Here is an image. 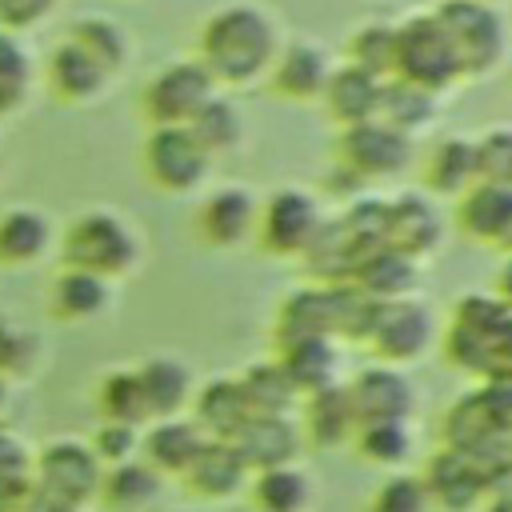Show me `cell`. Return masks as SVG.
Here are the masks:
<instances>
[{
    "label": "cell",
    "instance_id": "4316f807",
    "mask_svg": "<svg viewBox=\"0 0 512 512\" xmlns=\"http://www.w3.org/2000/svg\"><path fill=\"white\" fill-rule=\"evenodd\" d=\"M136 376H140V392H144V404H148L152 420H168L192 400V372L172 356L144 360L136 368Z\"/></svg>",
    "mask_w": 512,
    "mask_h": 512
},
{
    "label": "cell",
    "instance_id": "44dd1931",
    "mask_svg": "<svg viewBox=\"0 0 512 512\" xmlns=\"http://www.w3.org/2000/svg\"><path fill=\"white\" fill-rule=\"evenodd\" d=\"M148 464L156 472H184L200 460V452L208 448V432L196 424V420H184V416H168V420H152L148 436L140 440Z\"/></svg>",
    "mask_w": 512,
    "mask_h": 512
},
{
    "label": "cell",
    "instance_id": "ffe728a7",
    "mask_svg": "<svg viewBox=\"0 0 512 512\" xmlns=\"http://www.w3.org/2000/svg\"><path fill=\"white\" fill-rule=\"evenodd\" d=\"M380 92H384V80H376L372 72L356 68V64H336L332 68V80L324 88V112L340 124V128H356V124H368L376 120L380 112Z\"/></svg>",
    "mask_w": 512,
    "mask_h": 512
},
{
    "label": "cell",
    "instance_id": "ba28073f",
    "mask_svg": "<svg viewBox=\"0 0 512 512\" xmlns=\"http://www.w3.org/2000/svg\"><path fill=\"white\" fill-rule=\"evenodd\" d=\"M376 356L380 364H412L428 352L432 344V312L420 304V300H372L368 308V320L360 328V336Z\"/></svg>",
    "mask_w": 512,
    "mask_h": 512
},
{
    "label": "cell",
    "instance_id": "11a10c76",
    "mask_svg": "<svg viewBox=\"0 0 512 512\" xmlns=\"http://www.w3.org/2000/svg\"><path fill=\"white\" fill-rule=\"evenodd\" d=\"M4 396H8V380L0 376V408H4Z\"/></svg>",
    "mask_w": 512,
    "mask_h": 512
},
{
    "label": "cell",
    "instance_id": "f907efd6",
    "mask_svg": "<svg viewBox=\"0 0 512 512\" xmlns=\"http://www.w3.org/2000/svg\"><path fill=\"white\" fill-rule=\"evenodd\" d=\"M24 96H28V88H12V84H0V120H4V116H12V112L24 104Z\"/></svg>",
    "mask_w": 512,
    "mask_h": 512
},
{
    "label": "cell",
    "instance_id": "e0dca14e",
    "mask_svg": "<svg viewBox=\"0 0 512 512\" xmlns=\"http://www.w3.org/2000/svg\"><path fill=\"white\" fill-rule=\"evenodd\" d=\"M384 232H388V248L408 256V260H424L440 236V212L424 192H400L392 200H384Z\"/></svg>",
    "mask_w": 512,
    "mask_h": 512
},
{
    "label": "cell",
    "instance_id": "bcb514c9",
    "mask_svg": "<svg viewBox=\"0 0 512 512\" xmlns=\"http://www.w3.org/2000/svg\"><path fill=\"white\" fill-rule=\"evenodd\" d=\"M140 448V428L136 424H116V420H104L92 436V452L96 460H112V464H124L132 460V452Z\"/></svg>",
    "mask_w": 512,
    "mask_h": 512
},
{
    "label": "cell",
    "instance_id": "cb8c5ba5",
    "mask_svg": "<svg viewBox=\"0 0 512 512\" xmlns=\"http://www.w3.org/2000/svg\"><path fill=\"white\" fill-rule=\"evenodd\" d=\"M52 244V220L32 208V204H16L0 212V264L8 268H24L36 264Z\"/></svg>",
    "mask_w": 512,
    "mask_h": 512
},
{
    "label": "cell",
    "instance_id": "7c38bea8",
    "mask_svg": "<svg viewBox=\"0 0 512 512\" xmlns=\"http://www.w3.org/2000/svg\"><path fill=\"white\" fill-rule=\"evenodd\" d=\"M100 484H104V476H100V460H96L92 444L72 440V436L44 444V452L32 464V488L68 508H80L84 500H92L100 492Z\"/></svg>",
    "mask_w": 512,
    "mask_h": 512
},
{
    "label": "cell",
    "instance_id": "277c9868",
    "mask_svg": "<svg viewBox=\"0 0 512 512\" xmlns=\"http://www.w3.org/2000/svg\"><path fill=\"white\" fill-rule=\"evenodd\" d=\"M432 16H436V24L444 28V36L452 44L460 80H480L504 60L508 24H504V12L496 4H484V0H436Z\"/></svg>",
    "mask_w": 512,
    "mask_h": 512
},
{
    "label": "cell",
    "instance_id": "603a6c76",
    "mask_svg": "<svg viewBox=\"0 0 512 512\" xmlns=\"http://www.w3.org/2000/svg\"><path fill=\"white\" fill-rule=\"evenodd\" d=\"M280 364L292 376V384L300 388V396L340 384L336 380L340 352H336V340L332 336H296V340H284L280 344Z\"/></svg>",
    "mask_w": 512,
    "mask_h": 512
},
{
    "label": "cell",
    "instance_id": "9f6ffc18",
    "mask_svg": "<svg viewBox=\"0 0 512 512\" xmlns=\"http://www.w3.org/2000/svg\"><path fill=\"white\" fill-rule=\"evenodd\" d=\"M484 4H496V8H500V0H484Z\"/></svg>",
    "mask_w": 512,
    "mask_h": 512
},
{
    "label": "cell",
    "instance_id": "8fae6325",
    "mask_svg": "<svg viewBox=\"0 0 512 512\" xmlns=\"http://www.w3.org/2000/svg\"><path fill=\"white\" fill-rule=\"evenodd\" d=\"M140 164L152 188L160 192H196L208 184L212 156L188 128H152L140 148Z\"/></svg>",
    "mask_w": 512,
    "mask_h": 512
},
{
    "label": "cell",
    "instance_id": "f5cc1de1",
    "mask_svg": "<svg viewBox=\"0 0 512 512\" xmlns=\"http://www.w3.org/2000/svg\"><path fill=\"white\" fill-rule=\"evenodd\" d=\"M504 256H512V220H508V228H504V236H500V244H496Z\"/></svg>",
    "mask_w": 512,
    "mask_h": 512
},
{
    "label": "cell",
    "instance_id": "83f0119b",
    "mask_svg": "<svg viewBox=\"0 0 512 512\" xmlns=\"http://www.w3.org/2000/svg\"><path fill=\"white\" fill-rule=\"evenodd\" d=\"M436 116H440V96L436 92H424V88H416L408 80H396V76L384 80L376 120H384L388 128H396V132H404V136L416 140V132L432 128Z\"/></svg>",
    "mask_w": 512,
    "mask_h": 512
},
{
    "label": "cell",
    "instance_id": "2e32d148",
    "mask_svg": "<svg viewBox=\"0 0 512 512\" xmlns=\"http://www.w3.org/2000/svg\"><path fill=\"white\" fill-rule=\"evenodd\" d=\"M256 216L260 204L252 196V188L244 184H224L216 192H208L196 208V232L204 244L212 248H236L256 232Z\"/></svg>",
    "mask_w": 512,
    "mask_h": 512
},
{
    "label": "cell",
    "instance_id": "9a60e30c",
    "mask_svg": "<svg viewBox=\"0 0 512 512\" xmlns=\"http://www.w3.org/2000/svg\"><path fill=\"white\" fill-rule=\"evenodd\" d=\"M332 56H328V48L320 44V40H288V44H280V52H276V60H272V68H268V88L280 96V100H288V104H300V100H320L324 96V88H328V80H332Z\"/></svg>",
    "mask_w": 512,
    "mask_h": 512
},
{
    "label": "cell",
    "instance_id": "ab89813d",
    "mask_svg": "<svg viewBox=\"0 0 512 512\" xmlns=\"http://www.w3.org/2000/svg\"><path fill=\"white\" fill-rule=\"evenodd\" d=\"M160 472L152 464H140V460H124V464H112V472L104 476L100 492L108 504L116 508H144L152 496H156V484Z\"/></svg>",
    "mask_w": 512,
    "mask_h": 512
},
{
    "label": "cell",
    "instance_id": "d6a6232c",
    "mask_svg": "<svg viewBox=\"0 0 512 512\" xmlns=\"http://www.w3.org/2000/svg\"><path fill=\"white\" fill-rule=\"evenodd\" d=\"M484 484H488V476H484L468 456L444 448V452L432 460L424 488H428L432 500H440V504H448V508H464V504H472V500L484 492Z\"/></svg>",
    "mask_w": 512,
    "mask_h": 512
},
{
    "label": "cell",
    "instance_id": "d6986e66",
    "mask_svg": "<svg viewBox=\"0 0 512 512\" xmlns=\"http://www.w3.org/2000/svg\"><path fill=\"white\" fill-rule=\"evenodd\" d=\"M44 76H48L52 96L64 100V104H88V100H96V96L108 88V80H112V76H108L80 44H72L68 36L52 44Z\"/></svg>",
    "mask_w": 512,
    "mask_h": 512
},
{
    "label": "cell",
    "instance_id": "f6af8a7d",
    "mask_svg": "<svg viewBox=\"0 0 512 512\" xmlns=\"http://www.w3.org/2000/svg\"><path fill=\"white\" fill-rule=\"evenodd\" d=\"M428 504H432V496L416 476H396L380 488L372 512H428Z\"/></svg>",
    "mask_w": 512,
    "mask_h": 512
},
{
    "label": "cell",
    "instance_id": "52a82bcc",
    "mask_svg": "<svg viewBox=\"0 0 512 512\" xmlns=\"http://www.w3.org/2000/svg\"><path fill=\"white\" fill-rule=\"evenodd\" d=\"M212 96H220V84L212 80V72L196 56H184V60H168L144 84L140 112L152 128H188Z\"/></svg>",
    "mask_w": 512,
    "mask_h": 512
},
{
    "label": "cell",
    "instance_id": "ac0fdd59",
    "mask_svg": "<svg viewBox=\"0 0 512 512\" xmlns=\"http://www.w3.org/2000/svg\"><path fill=\"white\" fill-rule=\"evenodd\" d=\"M228 444L236 448L248 472H268V468L292 464L300 448V424L292 416H252Z\"/></svg>",
    "mask_w": 512,
    "mask_h": 512
},
{
    "label": "cell",
    "instance_id": "6da1fadb",
    "mask_svg": "<svg viewBox=\"0 0 512 512\" xmlns=\"http://www.w3.org/2000/svg\"><path fill=\"white\" fill-rule=\"evenodd\" d=\"M276 52H280V28L272 12H264L252 0L216 8L196 36V60L212 72L216 84H228V88L264 80Z\"/></svg>",
    "mask_w": 512,
    "mask_h": 512
},
{
    "label": "cell",
    "instance_id": "30bf717a",
    "mask_svg": "<svg viewBox=\"0 0 512 512\" xmlns=\"http://www.w3.org/2000/svg\"><path fill=\"white\" fill-rule=\"evenodd\" d=\"M336 164L364 180H392L416 160V140L388 128L384 120H368L356 128H340L336 136Z\"/></svg>",
    "mask_w": 512,
    "mask_h": 512
},
{
    "label": "cell",
    "instance_id": "7402d4cb",
    "mask_svg": "<svg viewBox=\"0 0 512 512\" xmlns=\"http://www.w3.org/2000/svg\"><path fill=\"white\" fill-rule=\"evenodd\" d=\"M424 188L432 196H464L472 184H480V172H476V140L472 136H440L424 160V172H420Z\"/></svg>",
    "mask_w": 512,
    "mask_h": 512
},
{
    "label": "cell",
    "instance_id": "836d02e7",
    "mask_svg": "<svg viewBox=\"0 0 512 512\" xmlns=\"http://www.w3.org/2000/svg\"><path fill=\"white\" fill-rule=\"evenodd\" d=\"M356 428L352 416V400H348V384H332L320 392L304 396V432L316 444H336Z\"/></svg>",
    "mask_w": 512,
    "mask_h": 512
},
{
    "label": "cell",
    "instance_id": "ee69618b",
    "mask_svg": "<svg viewBox=\"0 0 512 512\" xmlns=\"http://www.w3.org/2000/svg\"><path fill=\"white\" fill-rule=\"evenodd\" d=\"M408 428L404 424H372V428H360V448L364 456L380 460V464H396L408 456Z\"/></svg>",
    "mask_w": 512,
    "mask_h": 512
},
{
    "label": "cell",
    "instance_id": "1f68e13d",
    "mask_svg": "<svg viewBox=\"0 0 512 512\" xmlns=\"http://www.w3.org/2000/svg\"><path fill=\"white\" fill-rule=\"evenodd\" d=\"M240 388H244V400H248L252 416H292V408L304 400L280 360L252 364L240 376Z\"/></svg>",
    "mask_w": 512,
    "mask_h": 512
},
{
    "label": "cell",
    "instance_id": "f546056e",
    "mask_svg": "<svg viewBox=\"0 0 512 512\" xmlns=\"http://www.w3.org/2000/svg\"><path fill=\"white\" fill-rule=\"evenodd\" d=\"M360 296H368V300H408V292L416 288V260H408V256H400V252H392V248H380L376 256H368L360 268H356V276L348 280Z\"/></svg>",
    "mask_w": 512,
    "mask_h": 512
},
{
    "label": "cell",
    "instance_id": "816d5d0a",
    "mask_svg": "<svg viewBox=\"0 0 512 512\" xmlns=\"http://www.w3.org/2000/svg\"><path fill=\"white\" fill-rule=\"evenodd\" d=\"M492 296L512 308V256H504V264H500V272H496V292H492Z\"/></svg>",
    "mask_w": 512,
    "mask_h": 512
},
{
    "label": "cell",
    "instance_id": "60d3db41",
    "mask_svg": "<svg viewBox=\"0 0 512 512\" xmlns=\"http://www.w3.org/2000/svg\"><path fill=\"white\" fill-rule=\"evenodd\" d=\"M32 496V460L20 440L0 432V512H16Z\"/></svg>",
    "mask_w": 512,
    "mask_h": 512
},
{
    "label": "cell",
    "instance_id": "8d00e7d4",
    "mask_svg": "<svg viewBox=\"0 0 512 512\" xmlns=\"http://www.w3.org/2000/svg\"><path fill=\"white\" fill-rule=\"evenodd\" d=\"M348 64L372 72L376 80H392L396 64V24L392 20H368L348 40Z\"/></svg>",
    "mask_w": 512,
    "mask_h": 512
},
{
    "label": "cell",
    "instance_id": "f1b7e54d",
    "mask_svg": "<svg viewBox=\"0 0 512 512\" xmlns=\"http://www.w3.org/2000/svg\"><path fill=\"white\" fill-rule=\"evenodd\" d=\"M64 36H68L72 44H80V48H84L108 76L124 72V64H128V56H132V44H128L124 24L112 20V16H100V12H92V16H76V20L64 28Z\"/></svg>",
    "mask_w": 512,
    "mask_h": 512
},
{
    "label": "cell",
    "instance_id": "74e56055",
    "mask_svg": "<svg viewBox=\"0 0 512 512\" xmlns=\"http://www.w3.org/2000/svg\"><path fill=\"white\" fill-rule=\"evenodd\" d=\"M96 400H100L104 420H116V424H136V428H140L144 420H152V416H148V404H144V392H140V376H136V368L108 372V376L100 380Z\"/></svg>",
    "mask_w": 512,
    "mask_h": 512
},
{
    "label": "cell",
    "instance_id": "d590c367",
    "mask_svg": "<svg viewBox=\"0 0 512 512\" xmlns=\"http://www.w3.org/2000/svg\"><path fill=\"white\" fill-rule=\"evenodd\" d=\"M188 132L200 140V148L216 160V156H228V152H236L240 148V140H244V112L228 100V96H212L204 108H200V116L188 124Z\"/></svg>",
    "mask_w": 512,
    "mask_h": 512
},
{
    "label": "cell",
    "instance_id": "9c48e42d",
    "mask_svg": "<svg viewBox=\"0 0 512 512\" xmlns=\"http://www.w3.org/2000/svg\"><path fill=\"white\" fill-rule=\"evenodd\" d=\"M512 308L496 296H464L452 312L448 336H444V352L456 368L484 376L492 364V352L500 344V332L508 328Z\"/></svg>",
    "mask_w": 512,
    "mask_h": 512
},
{
    "label": "cell",
    "instance_id": "c3c4849f",
    "mask_svg": "<svg viewBox=\"0 0 512 512\" xmlns=\"http://www.w3.org/2000/svg\"><path fill=\"white\" fill-rule=\"evenodd\" d=\"M56 0H0V28L4 32H28L52 16Z\"/></svg>",
    "mask_w": 512,
    "mask_h": 512
},
{
    "label": "cell",
    "instance_id": "4fadbf2b",
    "mask_svg": "<svg viewBox=\"0 0 512 512\" xmlns=\"http://www.w3.org/2000/svg\"><path fill=\"white\" fill-rule=\"evenodd\" d=\"M324 216H320V204L312 192L304 188H276L264 204H260V216H256V236L260 244L272 252V256H304L308 244L316 240Z\"/></svg>",
    "mask_w": 512,
    "mask_h": 512
},
{
    "label": "cell",
    "instance_id": "5bb4252c",
    "mask_svg": "<svg viewBox=\"0 0 512 512\" xmlns=\"http://www.w3.org/2000/svg\"><path fill=\"white\" fill-rule=\"evenodd\" d=\"M348 400H352V416H356L360 428L408 424L412 404H416L408 376L392 364H372V368L356 372V380L348 384Z\"/></svg>",
    "mask_w": 512,
    "mask_h": 512
},
{
    "label": "cell",
    "instance_id": "e575fe53",
    "mask_svg": "<svg viewBox=\"0 0 512 512\" xmlns=\"http://www.w3.org/2000/svg\"><path fill=\"white\" fill-rule=\"evenodd\" d=\"M188 480H192L196 492H204L212 500H224V496L240 492V484L248 480V468H244V460L236 456V448L228 440H208L200 460L188 468Z\"/></svg>",
    "mask_w": 512,
    "mask_h": 512
},
{
    "label": "cell",
    "instance_id": "f35d334b",
    "mask_svg": "<svg viewBox=\"0 0 512 512\" xmlns=\"http://www.w3.org/2000/svg\"><path fill=\"white\" fill-rule=\"evenodd\" d=\"M308 472L280 464L268 472H256V504L264 512H304L308 504Z\"/></svg>",
    "mask_w": 512,
    "mask_h": 512
},
{
    "label": "cell",
    "instance_id": "7bdbcfd3",
    "mask_svg": "<svg viewBox=\"0 0 512 512\" xmlns=\"http://www.w3.org/2000/svg\"><path fill=\"white\" fill-rule=\"evenodd\" d=\"M36 356V340L28 328H20L12 316L0 312V376H20Z\"/></svg>",
    "mask_w": 512,
    "mask_h": 512
},
{
    "label": "cell",
    "instance_id": "5b68a950",
    "mask_svg": "<svg viewBox=\"0 0 512 512\" xmlns=\"http://www.w3.org/2000/svg\"><path fill=\"white\" fill-rule=\"evenodd\" d=\"M372 300L360 296L352 284H312L292 292L280 304L276 316V340H296V336H360L368 320Z\"/></svg>",
    "mask_w": 512,
    "mask_h": 512
},
{
    "label": "cell",
    "instance_id": "681fc988",
    "mask_svg": "<svg viewBox=\"0 0 512 512\" xmlns=\"http://www.w3.org/2000/svg\"><path fill=\"white\" fill-rule=\"evenodd\" d=\"M16 512H76V508H68V504H60V500H52V496H44V492L32 488V496Z\"/></svg>",
    "mask_w": 512,
    "mask_h": 512
},
{
    "label": "cell",
    "instance_id": "3957f363",
    "mask_svg": "<svg viewBox=\"0 0 512 512\" xmlns=\"http://www.w3.org/2000/svg\"><path fill=\"white\" fill-rule=\"evenodd\" d=\"M60 256H64V268H80V272H92L112 284L136 268L140 236L132 232V224L120 212L88 208L68 220V228L60 236Z\"/></svg>",
    "mask_w": 512,
    "mask_h": 512
},
{
    "label": "cell",
    "instance_id": "4dcf8cb0",
    "mask_svg": "<svg viewBox=\"0 0 512 512\" xmlns=\"http://www.w3.org/2000/svg\"><path fill=\"white\" fill-rule=\"evenodd\" d=\"M108 300H112V284L80 268H64L48 292V308L60 320H92L108 308Z\"/></svg>",
    "mask_w": 512,
    "mask_h": 512
},
{
    "label": "cell",
    "instance_id": "db71d44e",
    "mask_svg": "<svg viewBox=\"0 0 512 512\" xmlns=\"http://www.w3.org/2000/svg\"><path fill=\"white\" fill-rule=\"evenodd\" d=\"M492 512H512V500H500V504H492Z\"/></svg>",
    "mask_w": 512,
    "mask_h": 512
},
{
    "label": "cell",
    "instance_id": "d4e9b609",
    "mask_svg": "<svg viewBox=\"0 0 512 512\" xmlns=\"http://www.w3.org/2000/svg\"><path fill=\"white\" fill-rule=\"evenodd\" d=\"M512 220V192L496 188V184H472L460 200H456V224L464 236L480 240V244H500L504 228Z\"/></svg>",
    "mask_w": 512,
    "mask_h": 512
},
{
    "label": "cell",
    "instance_id": "7dc6e473",
    "mask_svg": "<svg viewBox=\"0 0 512 512\" xmlns=\"http://www.w3.org/2000/svg\"><path fill=\"white\" fill-rule=\"evenodd\" d=\"M28 80H32V56H28V48L20 44L16 32H4L0 28V84L28 88Z\"/></svg>",
    "mask_w": 512,
    "mask_h": 512
},
{
    "label": "cell",
    "instance_id": "7a4b0ae2",
    "mask_svg": "<svg viewBox=\"0 0 512 512\" xmlns=\"http://www.w3.org/2000/svg\"><path fill=\"white\" fill-rule=\"evenodd\" d=\"M448 448L468 456L488 480L512 468V384H480L460 396L444 420Z\"/></svg>",
    "mask_w": 512,
    "mask_h": 512
},
{
    "label": "cell",
    "instance_id": "8992f818",
    "mask_svg": "<svg viewBox=\"0 0 512 512\" xmlns=\"http://www.w3.org/2000/svg\"><path fill=\"white\" fill-rule=\"evenodd\" d=\"M392 76L408 80V84H416L424 92H436V96H444L452 84H460V68H456L452 44H448L444 28L436 24L432 8L396 20V64H392Z\"/></svg>",
    "mask_w": 512,
    "mask_h": 512
},
{
    "label": "cell",
    "instance_id": "484cf974",
    "mask_svg": "<svg viewBox=\"0 0 512 512\" xmlns=\"http://www.w3.org/2000/svg\"><path fill=\"white\" fill-rule=\"evenodd\" d=\"M192 420L208 432V440H232V436L252 420V408H248V400H244L240 380L220 376V380L204 384V388L196 392V416H192Z\"/></svg>",
    "mask_w": 512,
    "mask_h": 512
},
{
    "label": "cell",
    "instance_id": "b9f144b4",
    "mask_svg": "<svg viewBox=\"0 0 512 512\" xmlns=\"http://www.w3.org/2000/svg\"><path fill=\"white\" fill-rule=\"evenodd\" d=\"M476 172L484 184L512 192V128L508 124L476 136Z\"/></svg>",
    "mask_w": 512,
    "mask_h": 512
}]
</instances>
